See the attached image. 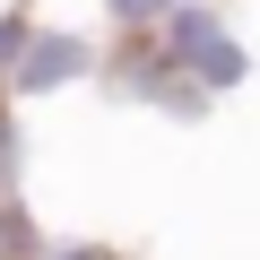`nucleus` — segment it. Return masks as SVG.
<instances>
[{"label":"nucleus","instance_id":"1","mask_svg":"<svg viewBox=\"0 0 260 260\" xmlns=\"http://www.w3.org/2000/svg\"><path fill=\"white\" fill-rule=\"evenodd\" d=\"M104 104H121V113H156V121H182V130H200L208 113H217V95H200L165 52H156V35L139 26V35H104V52H95V78H87Z\"/></svg>","mask_w":260,"mask_h":260},{"label":"nucleus","instance_id":"2","mask_svg":"<svg viewBox=\"0 0 260 260\" xmlns=\"http://www.w3.org/2000/svg\"><path fill=\"white\" fill-rule=\"evenodd\" d=\"M156 35V52L200 87V95H243L251 87V44H243V26H234V9L225 0H174V9L148 26Z\"/></svg>","mask_w":260,"mask_h":260},{"label":"nucleus","instance_id":"3","mask_svg":"<svg viewBox=\"0 0 260 260\" xmlns=\"http://www.w3.org/2000/svg\"><path fill=\"white\" fill-rule=\"evenodd\" d=\"M95 52H104L95 26H78V18H44V9H35V26H26V44H18L9 78H0V95H9V104H52V95H70V87L95 78Z\"/></svg>","mask_w":260,"mask_h":260},{"label":"nucleus","instance_id":"4","mask_svg":"<svg viewBox=\"0 0 260 260\" xmlns=\"http://www.w3.org/2000/svg\"><path fill=\"white\" fill-rule=\"evenodd\" d=\"M52 243V225L26 208V191H0V260H35Z\"/></svg>","mask_w":260,"mask_h":260},{"label":"nucleus","instance_id":"5","mask_svg":"<svg viewBox=\"0 0 260 260\" xmlns=\"http://www.w3.org/2000/svg\"><path fill=\"white\" fill-rule=\"evenodd\" d=\"M26 104H9L0 95V191H26V121H18Z\"/></svg>","mask_w":260,"mask_h":260},{"label":"nucleus","instance_id":"6","mask_svg":"<svg viewBox=\"0 0 260 260\" xmlns=\"http://www.w3.org/2000/svg\"><path fill=\"white\" fill-rule=\"evenodd\" d=\"M174 9V0H95V26L104 35H139V26H156Z\"/></svg>","mask_w":260,"mask_h":260},{"label":"nucleus","instance_id":"7","mask_svg":"<svg viewBox=\"0 0 260 260\" xmlns=\"http://www.w3.org/2000/svg\"><path fill=\"white\" fill-rule=\"evenodd\" d=\"M26 26H35V0H0V78H9V61H18Z\"/></svg>","mask_w":260,"mask_h":260},{"label":"nucleus","instance_id":"8","mask_svg":"<svg viewBox=\"0 0 260 260\" xmlns=\"http://www.w3.org/2000/svg\"><path fill=\"white\" fill-rule=\"evenodd\" d=\"M35 260H121V251H113V243H95V234H52Z\"/></svg>","mask_w":260,"mask_h":260}]
</instances>
